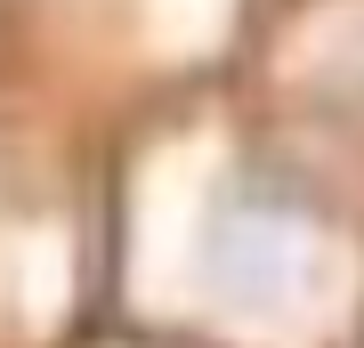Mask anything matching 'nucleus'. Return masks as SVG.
Returning a JSON list of instances; mask_svg holds the SVG:
<instances>
[{"label":"nucleus","instance_id":"nucleus-1","mask_svg":"<svg viewBox=\"0 0 364 348\" xmlns=\"http://www.w3.org/2000/svg\"><path fill=\"white\" fill-rule=\"evenodd\" d=\"M203 284L227 308H284L299 268H308V227L299 203L275 179H219V194L203 203Z\"/></svg>","mask_w":364,"mask_h":348}]
</instances>
